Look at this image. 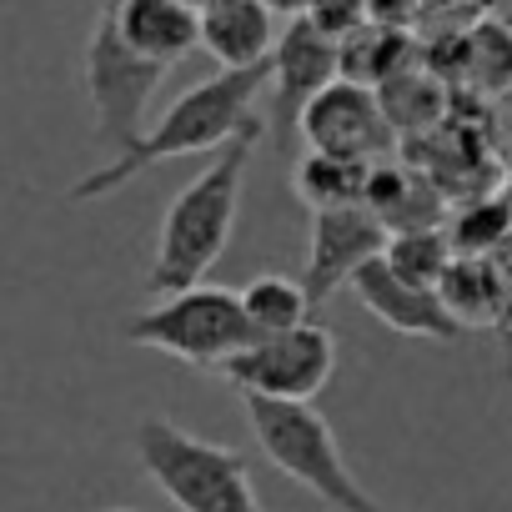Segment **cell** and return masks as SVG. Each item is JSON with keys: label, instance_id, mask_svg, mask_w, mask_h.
<instances>
[{"label": "cell", "instance_id": "obj_12", "mask_svg": "<svg viewBox=\"0 0 512 512\" xmlns=\"http://www.w3.org/2000/svg\"><path fill=\"white\" fill-rule=\"evenodd\" d=\"M277 11L267 0H221V6L201 11V51L221 71H251L277 56Z\"/></svg>", "mask_w": 512, "mask_h": 512}, {"label": "cell", "instance_id": "obj_25", "mask_svg": "<svg viewBox=\"0 0 512 512\" xmlns=\"http://www.w3.org/2000/svg\"><path fill=\"white\" fill-rule=\"evenodd\" d=\"M267 6H272L277 16H287V21H297V16H307V11H312V0H267Z\"/></svg>", "mask_w": 512, "mask_h": 512}, {"label": "cell", "instance_id": "obj_28", "mask_svg": "<svg viewBox=\"0 0 512 512\" xmlns=\"http://www.w3.org/2000/svg\"><path fill=\"white\" fill-rule=\"evenodd\" d=\"M106 512H136V507H106Z\"/></svg>", "mask_w": 512, "mask_h": 512}, {"label": "cell", "instance_id": "obj_13", "mask_svg": "<svg viewBox=\"0 0 512 512\" xmlns=\"http://www.w3.org/2000/svg\"><path fill=\"white\" fill-rule=\"evenodd\" d=\"M367 206L382 216V226H387L392 236H397V231H427V226H442L447 191H442L422 166L387 161V166H377V171H372Z\"/></svg>", "mask_w": 512, "mask_h": 512}, {"label": "cell", "instance_id": "obj_10", "mask_svg": "<svg viewBox=\"0 0 512 512\" xmlns=\"http://www.w3.org/2000/svg\"><path fill=\"white\" fill-rule=\"evenodd\" d=\"M342 76V41H332L327 31H317L307 16L282 26L277 56H272V96H277V136L287 141L302 126V111Z\"/></svg>", "mask_w": 512, "mask_h": 512}, {"label": "cell", "instance_id": "obj_1", "mask_svg": "<svg viewBox=\"0 0 512 512\" xmlns=\"http://www.w3.org/2000/svg\"><path fill=\"white\" fill-rule=\"evenodd\" d=\"M272 86V61L251 66V71H216L211 81H196L191 91H181L171 101V111L121 156H111L101 171H86L66 196L71 201H101L111 191H121L131 176L151 171L156 161H176V156H201V151H221L231 146L241 131L262 126V116L251 111V101Z\"/></svg>", "mask_w": 512, "mask_h": 512}, {"label": "cell", "instance_id": "obj_2", "mask_svg": "<svg viewBox=\"0 0 512 512\" xmlns=\"http://www.w3.org/2000/svg\"><path fill=\"white\" fill-rule=\"evenodd\" d=\"M262 131L267 126L241 131L231 146H221L211 156V166L201 176H191L176 191V201L166 206L161 231H156V262L146 277L151 292H166V297L186 292V287L206 282V272L221 262V251L236 231V211H241V176L251 166V151L262 146Z\"/></svg>", "mask_w": 512, "mask_h": 512}, {"label": "cell", "instance_id": "obj_27", "mask_svg": "<svg viewBox=\"0 0 512 512\" xmlns=\"http://www.w3.org/2000/svg\"><path fill=\"white\" fill-rule=\"evenodd\" d=\"M191 11H211V6H221V0H186Z\"/></svg>", "mask_w": 512, "mask_h": 512}, {"label": "cell", "instance_id": "obj_22", "mask_svg": "<svg viewBox=\"0 0 512 512\" xmlns=\"http://www.w3.org/2000/svg\"><path fill=\"white\" fill-rule=\"evenodd\" d=\"M307 21L317 31H327L332 41H347L352 31H362L372 21V0H312Z\"/></svg>", "mask_w": 512, "mask_h": 512}, {"label": "cell", "instance_id": "obj_16", "mask_svg": "<svg viewBox=\"0 0 512 512\" xmlns=\"http://www.w3.org/2000/svg\"><path fill=\"white\" fill-rule=\"evenodd\" d=\"M417 61H422V41L412 31H392V26H377V21H367L362 31H352L342 41V76L362 81L372 91H382L392 76L412 71Z\"/></svg>", "mask_w": 512, "mask_h": 512}, {"label": "cell", "instance_id": "obj_6", "mask_svg": "<svg viewBox=\"0 0 512 512\" xmlns=\"http://www.w3.org/2000/svg\"><path fill=\"white\" fill-rule=\"evenodd\" d=\"M166 76H171V66L136 56L121 41V31L111 26V16L106 11L96 16L91 41H86V91L96 106V136L106 146H116V156L146 136V106Z\"/></svg>", "mask_w": 512, "mask_h": 512}, {"label": "cell", "instance_id": "obj_24", "mask_svg": "<svg viewBox=\"0 0 512 512\" xmlns=\"http://www.w3.org/2000/svg\"><path fill=\"white\" fill-rule=\"evenodd\" d=\"M507 191H512V181H507ZM497 262H502V272H507V317H502V327H497V347H502V377L512 382V241L497 251Z\"/></svg>", "mask_w": 512, "mask_h": 512}, {"label": "cell", "instance_id": "obj_7", "mask_svg": "<svg viewBox=\"0 0 512 512\" xmlns=\"http://www.w3.org/2000/svg\"><path fill=\"white\" fill-rule=\"evenodd\" d=\"M337 372V337L322 322H302L282 337H256L241 357L221 367V377L241 397L272 402H312Z\"/></svg>", "mask_w": 512, "mask_h": 512}, {"label": "cell", "instance_id": "obj_21", "mask_svg": "<svg viewBox=\"0 0 512 512\" xmlns=\"http://www.w3.org/2000/svg\"><path fill=\"white\" fill-rule=\"evenodd\" d=\"M382 256H387V267H392L397 277H407V282L437 292V282L447 277V267H452L457 251H452V241H447V226H427V231H397Z\"/></svg>", "mask_w": 512, "mask_h": 512}, {"label": "cell", "instance_id": "obj_3", "mask_svg": "<svg viewBox=\"0 0 512 512\" xmlns=\"http://www.w3.org/2000/svg\"><path fill=\"white\" fill-rule=\"evenodd\" d=\"M241 407H246V422H251L256 442H262V452L272 457V467L282 477L302 482L317 502H327L332 512H392L352 477L332 422L312 402L241 397Z\"/></svg>", "mask_w": 512, "mask_h": 512}, {"label": "cell", "instance_id": "obj_18", "mask_svg": "<svg viewBox=\"0 0 512 512\" xmlns=\"http://www.w3.org/2000/svg\"><path fill=\"white\" fill-rule=\"evenodd\" d=\"M447 241L457 256H497L512 241V191H482L457 201V211L447 216Z\"/></svg>", "mask_w": 512, "mask_h": 512}, {"label": "cell", "instance_id": "obj_19", "mask_svg": "<svg viewBox=\"0 0 512 512\" xmlns=\"http://www.w3.org/2000/svg\"><path fill=\"white\" fill-rule=\"evenodd\" d=\"M241 307L256 327V337H282V332H297L302 322H312V292L307 282H292L282 272H267V277H251L241 287Z\"/></svg>", "mask_w": 512, "mask_h": 512}, {"label": "cell", "instance_id": "obj_15", "mask_svg": "<svg viewBox=\"0 0 512 512\" xmlns=\"http://www.w3.org/2000/svg\"><path fill=\"white\" fill-rule=\"evenodd\" d=\"M377 161H357V156H332V151H307L292 166V186L302 196L307 211H337V206H367V186H372Z\"/></svg>", "mask_w": 512, "mask_h": 512}, {"label": "cell", "instance_id": "obj_17", "mask_svg": "<svg viewBox=\"0 0 512 512\" xmlns=\"http://www.w3.org/2000/svg\"><path fill=\"white\" fill-rule=\"evenodd\" d=\"M382 111H387V121L397 126V136H432L447 116H452V86L437 76V71H427L422 61L412 66V71H402V76H392L382 91Z\"/></svg>", "mask_w": 512, "mask_h": 512}, {"label": "cell", "instance_id": "obj_5", "mask_svg": "<svg viewBox=\"0 0 512 512\" xmlns=\"http://www.w3.org/2000/svg\"><path fill=\"white\" fill-rule=\"evenodd\" d=\"M121 337L136 342V347L166 352V357H176L186 367L221 372L231 357H241L256 342V327H251V317L241 307V292L196 282V287L171 292L156 307L126 317Z\"/></svg>", "mask_w": 512, "mask_h": 512}, {"label": "cell", "instance_id": "obj_11", "mask_svg": "<svg viewBox=\"0 0 512 512\" xmlns=\"http://www.w3.org/2000/svg\"><path fill=\"white\" fill-rule=\"evenodd\" d=\"M352 292L357 302L392 332L402 337H432V342H457L462 327L452 322V312L442 307V297L432 287H417L407 277H397L387 267V256H377V262H367L357 277H352Z\"/></svg>", "mask_w": 512, "mask_h": 512}, {"label": "cell", "instance_id": "obj_8", "mask_svg": "<svg viewBox=\"0 0 512 512\" xmlns=\"http://www.w3.org/2000/svg\"><path fill=\"white\" fill-rule=\"evenodd\" d=\"M297 136L307 141V151H332V156H357V161H382L402 141L382 111V96L362 81H347V76H337L302 111Z\"/></svg>", "mask_w": 512, "mask_h": 512}, {"label": "cell", "instance_id": "obj_26", "mask_svg": "<svg viewBox=\"0 0 512 512\" xmlns=\"http://www.w3.org/2000/svg\"><path fill=\"white\" fill-rule=\"evenodd\" d=\"M452 11H467V0H422V16H452Z\"/></svg>", "mask_w": 512, "mask_h": 512}, {"label": "cell", "instance_id": "obj_9", "mask_svg": "<svg viewBox=\"0 0 512 512\" xmlns=\"http://www.w3.org/2000/svg\"><path fill=\"white\" fill-rule=\"evenodd\" d=\"M392 231L372 206H337V211H312V241H307V292L312 302H327L337 287H347L367 262L387 251Z\"/></svg>", "mask_w": 512, "mask_h": 512}, {"label": "cell", "instance_id": "obj_20", "mask_svg": "<svg viewBox=\"0 0 512 512\" xmlns=\"http://www.w3.org/2000/svg\"><path fill=\"white\" fill-rule=\"evenodd\" d=\"M467 31V81L462 91L477 96H502L512 91V26L497 16H472Z\"/></svg>", "mask_w": 512, "mask_h": 512}, {"label": "cell", "instance_id": "obj_4", "mask_svg": "<svg viewBox=\"0 0 512 512\" xmlns=\"http://www.w3.org/2000/svg\"><path fill=\"white\" fill-rule=\"evenodd\" d=\"M136 457L181 512H267L251 482V462L236 447L206 442L166 417H146L136 427Z\"/></svg>", "mask_w": 512, "mask_h": 512}, {"label": "cell", "instance_id": "obj_14", "mask_svg": "<svg viewBox=\"0 0 512 512\" xmlns=\"http://www.w3.org/2000/svg\"><path fill=\"white\" fill-rule=\"evenodd\" d=\"M437 297L462 332H477V327L497 332L507 317V272L497 256H452L447 277L437 282Z\"/></svg>", "mask_w": 512, "mask_h": 512}, {"label": "cell", "instance_id": "obj_23", "mask_svg": "<svg viewBox=\"0 0 512 512\" xmlns=\"http://www.w3.org/2000/svg\"><path fill=\"white\" fill-rule=\"evenodd\" d=\"M372 21L392 31H412L422 21V0H372Z\"/></svg>", "mask_w": 512, "mask_h": 512}]
</instances>
